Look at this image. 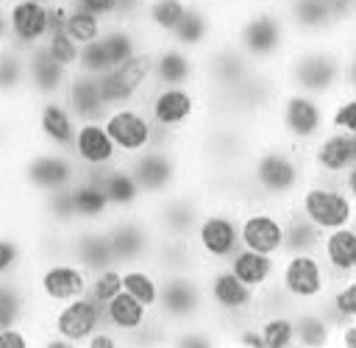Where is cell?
Here are the masks:
<instances>
[{"label":"cell","instance_id":"1","mask_svg":"<svg viewBox=\"0 0 356 348\" xmlns=\"http://www.w3.org/2000/svg\"><path fill=\"white\" fill-rule=\"evenodd\" d=\"M350 61H356L353 39H292L278 61V75L286 89L328 100L342 92V75Z\"/></svg>","mask_w":356,"mask_h":348},{"label":"cell","instance_id":"2","mask_svg":"<svg viewBox=\"0 0 356 348\" xmlns=\"http://www.w3.org/2000/svg\"><path fill=\"white\" fill-rule=\"evenodd\" d=\"M242 173H245L253 200H267L284 209L292 203L295 192L309 178L303 150L275 136H267V134L256 136L253 148L245 156Z\"/></svg>","mask_w":356,"mask_h":348},{"label":"cell","instance_id":"3","mask_svg":"<svg viewBox=\"0 0 356 348\" xmlns=\"http://www.w3.org/2000/svg\"><path fill=\"white\" fill-rule=\"evenodd\" d=\"M225 36L253 67H278L292 45L289 25L278 3H242L225 11Z\"/></svg>","mask_w":356,"mask_h":348},{"label":"cell","instance_id":"4","mask_svg":"<svg viewBox=\"0 0 356 348\" xmlns=\"http://www.w3.org/2000/svg\"><path fill=\"white\" fill-rule=\"evenodd\" d=\"M8 175L14 181L17 192H22L28 198H39V195L72 187L78 178V164L67 150H56V148L28 139V145L22 142L11 153Z\"/></svg>","mask_w":356,"mask_h":348},{"label":"cell","instance_id":"5","mask_svg":"<svg viewBox=\"0 0 356 348\" xmlns=\"http://www.w3.org/2000/svg\"><path fill=\"white\" fill-rule=\"evenodd\" d=\"M139 100L150 122L167 136H186L206 120V95L197 84H150Z\"/></svg>","mask_w":356,"mask_h":348},{"label":"cell","instance_id":"6","mask_svg":"<svg viewBox=\"0 0 356 348\" xmlns=\"http://www.w3.org/2000/svg\"><path fill=\"white\" fill-rule=\"evenodd\" d=\"M323 131H325V100L284 86L261 134L303 150Z\"/></svg>","mask_w":356,"mask_h":348},{"label":"cell","instance_id":"7","mask_svg":"<svg viewBox=\"0 0 356 348\" xmlns=\"http://www.w3.org/2000/svg\"><path fill=\"white\" fill-rule=\"evenodd\" d=\"M289 209H295L320 231L356 226V192L348 189L342 181L309 175L295 192Z\"/></svg>","mask_w":356,"mask_h":348},{"label":"cell","instance_id":"8","mask_svg":"<svg viewBox=\"0 0 356 348\" xmlns=\"http://www.w3.org/2000/svg\"><path fill=\"white\" fill-rule=\"evenodd\" d=\"M103 326V303H97L89 292L39 309V345L67 348V345H86L92 331Z\"/></svg>","mask_w":356,"mask_h":348},{"label":"cell","instance_id":"9","mask_svg":"<svg viewBox=\"0 0 356 348\" xmlns=\"http://www.w3.org/2000/svg\"><path fill=\"white\" fill-rule=\"evenodd\" d=\"M128 170L134 173L145 203L159 200L161 195L178 189L186 178H189V167H186V156H184V142L172 139L164 145H153L131 159H125Z\"/></svg>","mask_w":356,"mask_h":348},{"label":"cell","instance_id":"10","mask_svg":"<svg viewBox=\"0 0 356 348\" xmlns=\"http://www.w3.org/2000/svg\"><path fill=\"white\" fill-rule=\"evenodd\" d=\"M275 290L295 306H317L331 287V276L323 267L317 251H292L275 259Z\"/></svg>","mask_w":356,"mask_h":348},{"label":"cell","instance_id":"11","mask_svg":"<svg viewBox=\"0 0 356 348\" xmlns=\"http://www.w3.org/2000/svg\"><path fill=\"white\" fill-rule=\"evenodd\" d=\"M189 242L203 264H225L242 245H239V223L236 206L225 200L206 203L197 214V223L189 234Z\"/></svg>","mask_w":356,"mask_h":348},{"label":"cell","instance_id":"12","mask_svg":"<svg viewBox=\"0 0 356 348\" xmlns=\"http://www.w3.org/2000/svg\"><path fill=\"white\" fill-rule=\"evenodd\" d=\"M100 122H103L106 134L111 136V142H114L120 159H131V156H136V153H142V150H147V148H153V145H164V142L181 139V136H167V134H161V131L150 122V117H147L142 100L108 106V111L103 114Z\"/></svg>","mask_w":356,"mask_h":348},{"label":"cell","instance_id":"13","mask_svg":"<svg viewBox=\"0 0 356 348\" xmlns=\"http://www.w3.org/2000/svg\"><path fill=\"white\" fill-rule=\"evenodd\" d=\"M25 276H28V287H31L39 309L72 301L89 290V273L70 256L31 262Z\"/></svg>","mask_w":356,"mask_h":348},{"label":"cell","instance_id":"14","mask_svg":"<svg viewBox=\"0 0 356 348\" xmlns=\"http://www.w3.org/2000/svg\"><path fill=\"white\" fill-rule=\"evenodd\" d=\"M200 284L206 298V312L217 323L250 317L256 309V292L245 287L225 264H200Z\"/></svg>","mask_w":356,"mask_h":348},{"label":"cell","instance_id":"15","mask_svg":"<svg viewBox=\"0 0 356 348\" xmlns=\"http://www.w3.org/2000/svg\"><path fill=\"white\" fill-rule=\"evenodd\" d=\"M206 298L197 273H159V301H156V317L172 329L189 320L206 317Z\"/></svg>","mask_w":356,"mask_h":348},{"label":"cell","instance_id":"16","mask_svg":"<svg viewBox=\"0 0 356 348\" xmlns=\"http://www.w3.org/2000/svg\"><path fill=\"white\" fill-rule=\"evenodd\" d=\"M250 70L253 64L228 36L214 39L197 53V86L203 89V95L231 92Z\"/></svg>","mask_w":356,"mask_h":348},{"label":"cell","instance_id":"17","mask_svg":"<svg viewBox=\"0 0 356 348\" xmlns=\"http://www.w3.org/2000/svg\"><path fill=\"white\" fill-rule=\"evenodd\" d=\"M203 206H206V200H203L200 189L192 184V178H186L178 189H172V192L161 195L159 200L147 203L145 214L150 217L159 237H184V239H189Z\"/></svg>","mask_w":356,"mask_h":348},{"label":"cell","instance_id":"18","mask_svg":"<svg viewBox=\"0 0 356 348\" xmlns=\"http://www.w3.org/2000/svg\"><path fill=\"white\" fill-rule=\"evenodd\" d=\"M284 206L267 200H248L236 206L239 245L278 259L284 253Z\"/></svg>","mask_w":356,"mask_h":348},{"label":"cell","instance_id":"19","mask_svg":"<svg viewBox=\"0 0 356 348\" xmlns=\"http://www.w3.org/2000/svg\"><path fill=\"white\" fill-rule=\"evenodd\" d=\"M114 264H134V262H150L153 245H156V228L150 217L142 212H114L103 223Z\"/></svg>","mask_w":356,"mask_h":348},{"label":"cell","instance_id":"20","mask_svg":"<svg viewBox=\"0 0 356 348\" xmlns=\"http://www.w3.org/2000/svg\"><path fill=\"white\" fill-rule=\"evenodd\" d=\"M150 84H153V47L150 45H145L131 58H125L97 75V92L106 106L139 100Z\"/></svg>","mask_w":356,"mask_h":348},{"label":"cell","instance_id":"21","mask_svg":"<svg viewBox=\"0 0 356 348\" xmlns=\"http://www.w3.org/2000/svg\"><path fill=\"white\" fill-rule=\"evenodd\" d=\"M25 125H28V136L33 142L70 153L78 120L72 117V111L67 109L61 95H56V97H28Z\"/></svg>","mask_w":356,"mask_h":348},{"label":"cell","instance_id":"22","mask_svg":"<svg viewBox=\"0 0 356 348\" xmlns=\"http://www.w3.org/2000/svg\"><path fill=\"white\" fill-rule=\"evenodd\" d=\"M306 170L314 178L339 181L350 170H356V134L325 128L312 145L303 148Z\"/></svg>","mask_w":356,"mask_h":348},{"label":"cell","instance_id":"23","mask_svg":"<svg viewBox=\"0 0 356 348\" xmlns=\"http://www.w3.org/2000/svg\"><path fill=\"white\" fill-rule=\"evenodd\" d=\"M220 36H225V11L206 0H189L181 22L175 25V31L170 33L167 42L184 47V50L200 53Z\"/></svg>","mask_w":356,"mask_h":348},{"label":"cell","instance_id":"24","mask_svg":"<svg viewBox=\"0 0 356 348\" xmlns=\"http://www.w3.org/2000/svg\"><path fill=\"white\" fill-rule=\"evenodd\" d=\"M6 28H8V45L17 50L39 47L50 31L47 22V6L36 0H8L6 3Z\"/></svg>","mask_w":356,"mask_h":348},{"label":"cell","instance_id":"25","mask_svg":"<svg viewBox=\"0 0 356 348\" xmlns=\"http://www.w3.org/2000/svg\"><path fill=\"white\" fill-rule=\"evenodd\" d=\"M70 156L75 159L78 170H89V167H111L120 159L111 136L106 134L100 120H81L75 125V136L70 145Z\"/></svg>","mask_w":356,"mask_h":348},{"label":"cell","instance_id":"26","mask_svg":"<svg viewBox=\"0 0 356 348\" xmlns=\"http://www.w3.org/2000/svg\"><path fill=\"white\" fill-rule=\"evenodd\" d=\"M292 39H334L325 0H278Z\"/></svg>","mask_w":356,"mask_h":348},{"label":"cell","instance_id":"27","mask_svg":"<svg viewBox=\"0 0 356 348\" xmlns=\"http://www.w3.org/2000/svg\"><path fill=\"white\" fill-rule=\"evenodd\" d=\"M67 256L72 262H78L86 273H95V270H103V267L114 264V256H111L103 226L75 223L72 228H67Z\"/></svg>","mask_w":356,"mask_h":348},{"label":"cell","instance_id":"28","mask_svg":"<svg viewBox=\"0 0 356 348\" xmlns=\"http://www.w3.org/2000/svg\"><path fill=\"white\" fill-rule=\"evenodd\" d=\"M317 256L328 270L331 281L356 276V226H342L320 234Z\"/></svg>","mask_w":356,"mask_h":348},{"label":"cell","instance_id":"29","mask_svg":"<svg viewBox=\"0 0 356 348\" xmlns=\"http://www.w3.org/2000/svg\"><path fill=\"white\" fill-rule=\"evenodd\" d=\"M72 70L53 61L44 45L25 50V92L28 97H56L61 95Z\"/></svg>","mask_w":356,"mask_h":348},{"label":"cell","instance_id":"30","mask_svg":"<svg viewBox=\"0 0 356 348\" xmlns=\"http://www.w3.org/2000/svg\"><path fill=\"white\" fill-rule=\"evenodd\" d=\"M153 84H197V53L184 50L172 42L153 47Z\"/></svg>","mask_w":356,"mask_h":348},{"label":"cell","instance_id":"31","mask_svg":"<svg viewBox=\"0 0 356 348\" xmlns=\"http://www.w3.org/2000/svg\"><path fill=\"white\" fill-rule=\"evenodd\" d=\"M156 317V312H150V309H145L136 298H131L128 292H117V295H111L106 303H103V323L108 326V329H114L120 337H122V342L125 345H131V340L150 323Z\"/></svg>","mask_w":356,"mask_h":348},{"label":"cell","instance_id":"32","mask_svg":"<svg viewBox=\"0 0 356 348\" xmlns=\"http://www.w3.org/2000/svg\"><path fill=\"white\" fill-rule=\"evenodd\" d=\"M61 100L67 103V109L72 111V117L81 120H103V114L108 111V106L103 103L100 92H97V75H86L72 70L64 89H61Z\"/></svg>","mask_w":356,"mask_h":348},{"label":"cell","instance_id":"33","mask_svg":"<svg viewBox=\"0 0 356 348\" xmlns=\"http://www.w3.org/2000/svg\"><path fill=\"white\" fill-rule=\"evenodd\" d=\"M186 6H189V0H145L142 17L136 22V28L142 31L145 42L150 47L167 42L170 33L175 31V25L181 22Z\"/></svg>","mask_w":356,"mask_h":348},{"label":"cell","instance_id":"34","mask_svg":"<svg viewBox=\"0 0 356 348\" xmlns=\"http://www.w3.org/2000/svg\"><path fill=\"white\" fill-rule=\"evenodd\" d=\"M100 187L106 192V200H108L111 212H142L147 206L145 195H142V189H139V184L134 178V173L125 164V159L103 170Z\"/></svg>","mask_w":356,"mask_h":348},{"label":"cell","instance_id":"35","mask_svg":"<svg viewBox=\"0 0 356 348\" xmlns=\"http://www.w3.org/2000/svg\"><path fill=\"white\" fill-rule=\"evenodd\" d=\"M22 320H39V303L28 287V276L0 278V329Z\"/></svg>","mask_w":356,"mask_h":348},{"label":"cell","instance_id":"36","mask_svg":"<svg viewBox=\"0 0 356 348\" xmlns=\"http://www.w3.org/2000/svg\"><path fill=\"white\" fill-rule=\"evenodd\" d=\"M150 264L159 273H197L203 262L195 253L189 239H184V237H159L156 234Z\"/></svg>","mask_w":356,"mask_h":348},{"label":"cell","instance_id":"37","mask_svg":"<svg viewBox=\"0 0 356 348\" xmlns=\"http://www.w3.org/2000/svg\"><path fill=\"white\" fill-rule=\"evenodd\" d=\"M31 267L28 226L0 223V278L25 276Z\"/></svg>","mask_w":356,"mask_h":348},{"label":"cell","instance_id":"38","mask_svg":"<svg viewBox=\"0 0 356 348\" xmlns=\"http://www.w3.org/2000/svg\"><path fill=\"white\" fill-rule=\"evenodd\" d=\"M25 100V53L0 45V109H17Z\"/></svg>","mask_w":356,"mask_h":348},{"label":"cell","instance_id":"39","mask_svg":"<svg viewBox=\"0 0 356 348\" xmlns=\"http://www.w3.org/2000/svg\"><path fill=\"white\" fill-rule=\"evenodd\" d=\"M72 195V209H75V220L83 226H103L114 212L106 200V192L97 181H86V178H75V184L70 187Z\"/></svg>","mask_w":356,"mask_h":348},{"label":"cell","instance_id":"40","mask_svg":"<svg viewBox=\"0 0 356 348\" xmlns=\"http://www.w3.org/2000/svg\"><path fill=\"white\" fill-rule=\"evenodd\" d=\"M225 267L245 284L250 287L253 292H261L264 287L273 284V276H275V256H267V253H256L250 248H239L228 262Z\"/></svg>","mask_w":356,"mask_h":348},{"label":"cell","instance_id":"41","mask_svg":"<svg viewBox=\"0 0 356 348\" xmlns=\"http://www.w3.org/2000/svg\"><path fill=\"white\" fill-rule=\"evenodd\" d=\"M295 345L300 348H325L334 345V323L320 306H295L292 309Z\"/></svg>","mask_w":356,"mask_h":348},{"label":"cell","instance_id":"42","mask_svg":"<svg viewBox=\"0 0 356 348\" xmlns=\"http://www.w3.org/2000/svg\"><path fill=\"white\" fill-rule=\"evenodd\" d=\"M120 284H122V292H128L131 298H136L145 309L156 312V301H159V270L150 262L122 264L120 267Z\"/></svg>","mask_w":356,"mask_h":348},{"label":"cell","instance_id":"43","mask_svg":"<svg viewBox=\"0 0 356 348\" xmlns=\"http://www.w3.org/2000/svg\"><path fill=\"white\" fill-rule=\"evenodd\" d=\"M100 45L108 56V67L131 58L136 50H142L147 42L142 36V31L136 25H125V22H106L103 33H100Z\"/></svg>","mask_w":356,"mask_h":348},{"label":"cell","instance_id":"44","mask_svg":"<svg viewBox=\"0 0 356 348\" xmlns=\"http://www.w3.org/2000/svg\"><path fill=\"white\" fill-rule=\"evenodd\" d=\"M317 306L325 312V317L334 323V329L339 323L356 320V276L331 281L328 292L323 295V301Z\"/></svg>","mask_w":356,"mask_h":348},{"label":"cell","instance_id":"45","mask_svg":"<svg viewBox=\"0 0 356 348\" xmlns=\"http://www.w3.org/2000/svg\"><path fill=\"white\" fill-rule=\"evenodd\" d=\"M253 320H256V329L261 334V345H267V348H289V345H295L292 309L256 312Z\"/></svg>","mask_w":356,"mask_h":348},{"label":"cell","instance_id":"46","mask_svg":"<svg viewBox=\"0 0 356 348\" xmlns=\"http://www.w3.org/2000/svg\"><path fill=\"white\" fill-rule=\"evenodd\" d=\"M320 228H314L306 217H300L295 209L286 206L284 212V253L292 251H317L320 242Z\"/></svg>","mask_w":356,"mask_h":348},{"label":"cell","instance_id":"47","mask_svg":"<svg viewBox=\"0 0 356 348\" xmlns=\"http://www.w3.org/2000/svg\"><path fill=\"white\" fill-rule=\"evenodd\" d=\"M103 28H106V19H103V17H97V14H92V11H86V8L75 6V3H70L67 19H64V31H67L78 45H86V42H92V39H100Z\"/></svg>","mask_w":356,"mask_h":348},{"label":"cell","instance_id":"48","mask_svg":"<svg viewBox=\"0 0 356 348\" xmlns=\"http://www.w3.org/2000/svg\"><path fill=\"white\" fill-rule=\"evenodd\" d=\"M325 128L356 134V92H337L325 100Z\"/></svg>","mask_w":356,"mask_h":348},{"label":"cell","instance_id":"49","mask_svg":"<svg viewBox=\"0 0 356 348\" xmlns=\"http://www.w3.org/2000/svg\"><path fill=\"white\" fill-rule=\"evenodd\" d=\"M44 50H47V56L53 58V61H58L61 67H67V70H75V61H78V50H81V45L61 28V31H50L47 36H44Z\"/></svg>","mask_w":356,"mask_h":348},{"label":"cell","instance_id":"50","mask_svg":"<svg viewBox=\"0 0 356 348\" xmlns=\"http://www.w3.org/2000/svg\"><path fill=\"white\" fill-rule=\"evenodd\" d=\"M122 290L120 284V264H108L103 270H95L89 273V295L97 301V303H106L111 295H117Z\"/></svg>","mask_w":356,"mask_h":348},{"label":"cell","instance_id":"51","mask_svg":"<svg viewBox=\"0 0 356 348\" xmlns=\"http://www.w3.org/2000/svg\"><path fill=\"white\" fill-rule=\"evenodd\" d=\"M39 345V320H22L0 329V348H31Z\"/></svg>","mask_w":356,"mask_h":348},{"label":"cell","instance_id":"52","mask_svg":"<svg viewBox=\"0 0 356 348\" xmlns=\"http://www.w3.org/2000/svg\"><path fill=\"white\" fill-rule=\"evenodd\" d=\"M325 8L331 14L334 39H353V17H356V0H325Z\"/></svg>","mask_w":356,"mask_h":348},{"label":"cell","instance_id":"53","mask_svg":"<svg viewBox=\"0 0 356 348\" xmlns=\"http://www.w3.org/2000/svg\"><path fill=\"white\" fill-rule=\"evenodd\" d=\"M75 70H78V72H86V75H100V72L108 70V56H106L100 39H92V42L81 45Z\"/></svg>","mask_w":356,"mask_h":348},{"label":"cell","instance_id":"54","mask_svg":"<svg viewBox=\"0 0 356 348\" xmlns=\"http://www.w3.org/2000/svg\"><path fill=\"white\" fill-rule=\"evenodd\" d=\"M145 0H114V11L108 22H125V25H136L142 17Z\"/></svg>","mask_w":356,"mask_h":348},{"label":"cell","instance_id":"55","mask_svg":"<svg viewBox=\"0 0 356 348\" xmlns=\"http://www.w3.org/2000/svg\"><path fill=\"white\" fill-rule=\"evenodd\" d=\"M86 345H89V348H120V345H125V342H122V337H120L114 329H108V326L103 323L97 331H92V337L86 340Z\"/></svg>","mask_w":356,"mask_h":348},{"label":"cell","instance_id":"56","mask_svg":"<svg viewBox=\"0 0 356 348\" xmlns=\"http://www.w3.org/2000/svg\"><path fill=\"white\" fill-rule=\"evenodd\" d=\"M334 345H342V348H356V320L339 323V326L334 329Z\"/></svg>","mask_w":356,"mask_h":348},{"label":"cell","instance_id":"57","mask_svg":"<svg viewBox=\"0 0 356 348\" xmlns=\"http://www.w3.org/2000/svg\"><path fill=\"white\" fill-rule=\"evenodd\" d=\"M72 3L86 8V11H92V14H97V17H103L106 22L111 19V11H114V0H72Z\"/></svg>","mask_w":356,"mask_h":348},{"label":"cell","instance_id":"58","mask_svg":"<svg viewBox=\"0 0 356 348\" xmlns=\"http://www.w3.org/2000/svg\"><path fill=\"white\" fill-rule=\"evenodd\" d=\"M206 3H211V6H217V8H222V11H231V8L242 6L245 0H206Z\"/></svg>","mask_w":356,"mask_h":348},{"label":"cell","instance_id":"59","mask_svg":"<svg viewBox=\"0 0 356 348\" xmlns=\"http://www.w3.org/2000/svg\"><path fill=\"white\" fill-rule=\"evenodd\" d=\"M0 45H8V28H6V6L0 3Z\"/></svg>","mask_w":356,"mask_h":348},{"label":"cell","instance_id":"60","mask_svg":"<svg viewBox=\"0 0 356 348\" xmlns=\"http://www.w3.org/2000/svg\"><path fill=\"white\" fill-rule=\"evenodd\" d=\"M248 3H278V0H248Z\"/></svg>","mask_w":356,"mask_h":348},{"label":"cell","instance_id":"61","mask_svg":"<svg viewBox=\"0 0 356 348\" xmlns=\"http://www.w3.org/2000/svg\"><path fill=\"white\" fill-rule=\"evenodd\" d=\"M36 3H44V6H50V3H56V0H36Z\"/></svg>","mask_w":356,"mask_h":348},{"label":"cell","instance_id":"62","mask_svg":"<svg viewBox=\"0 0 356 348\" xmlns=\"http://www.w3.org/2000/svg\"><path fill=\"white\" fill-rule=\"evenodd\" d=\"M64 3H72V0H64Z\"/></svg>","mask_w":356,"mask_h":348}]
</instances>
